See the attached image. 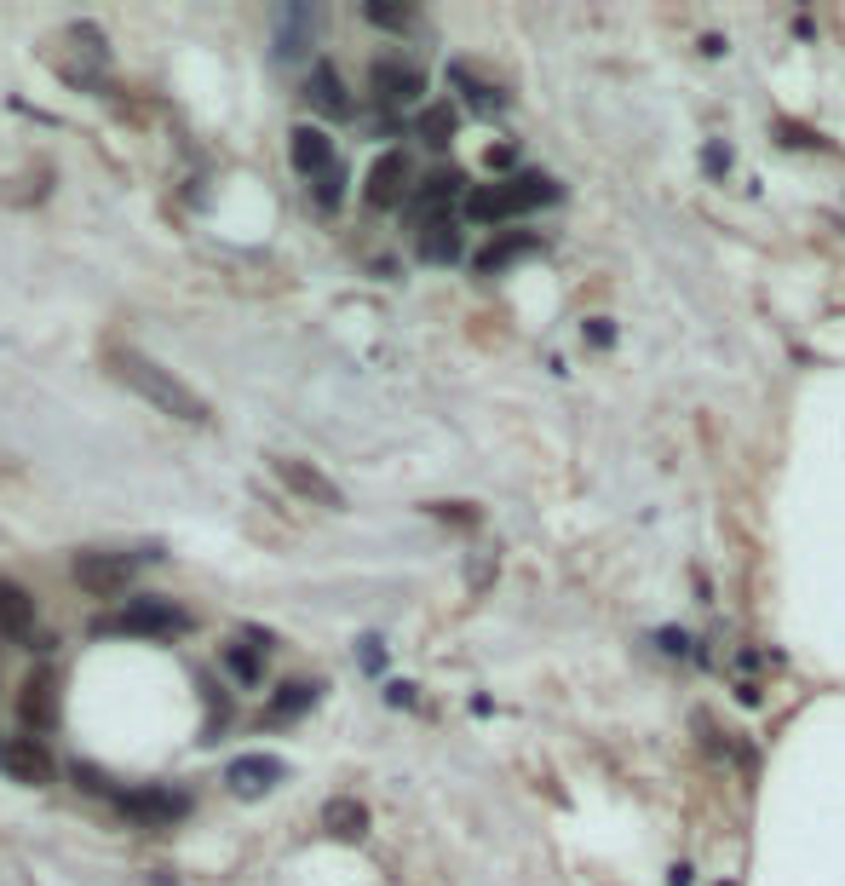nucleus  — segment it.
<instances>
[{"label":"nucleus","mask_w":845,"mask_h":886,"mask_svg":"<svg viewBox=\"0 0 845 886\" xmlns=\"http://www.w3.org/2000/svg\"><path fill=\"white\" fill-rule=\"evenodd\" d=\"M110 374L121 386H133L144 403H156L161 415L184 420V426H207V420H213V409H207V397L196 392V386H184L173 369H161L156 357H144V351H133V346L110 351Z\"/></svg>","instance_id":"obj_1"},{"label":"nucleus","mask_w":845,"mask_h":886,"mask_svg":"<svg viewBox=\"0 0 845 886\" xmlns=\"http://www.w3.org/2000/svg\"><path fill=\"white\" fill-rule=\"evenodd\" d=\"M564 190L552 185L547 173H512V179H495V185H472L466 190V219L478 225H495V219H518V213H535V208H552Z\"/></svg>","instance_id":"obj_2"},{"label":"nucleus","mask_w":845,"mask_h":886,"mask_svg":"<svg viewBox=\"0 0 845 886\" xmlns=\"http://www.w3.org/2000/svg\"><path fill=\"white\" fill-rule=\"evenodd\" d=\"M115 633H138V639H167V633H184L190 616H184L173 599H127V610L110 622Z\"/></svg>","instance_id":"obj_3"},{"label":"nucleus","mask_w":845,"mask_h":886,"mask_svg":"<svg viewBox=\"0 0 845 886\" xmlns=\"http://www.w3.org/2000/svg\"><path fill=\"white\" fill-rule=\"evenodd\" d=\"M138 553H81L75 559V582L98 593V599H110V593H127V582L138 576Z\"/></svg>","instance_id":"obj_4"},{"label":"nucleus","mask_w":845,"mask_h":886,"mask_svg":"<svg viewBox=\"0 0 845 886\" xmlns=\"http://www.w3.org/2000/svg\"><path fill=\"white\" fill-rule=\"evenodd\" d=\"M363 196H368V208H397V202H409L414 196V162L403 150H386L380 162L368 167Z\"/></svg>","instance_id":"obj_5"},{"label":"nucleus","mask_w":845,"mask_h":886,"mask_svg":"<svg viewBox=\"0 0 845 886\" xmlns=\"http://www.w3.org/2000/svg\"><path fill=\"white\" fill-rule=\"evenodd\" d=\"M271 472L288 484L294 495H305V501H317V507H345V495L334 478H322L317 467H305V461H294V455H271Z\"/></svg>","instance_id":"obj_6"},{"label":"nucleus","mask_w":845,"mask_h":886,"mask_svg":"<svg viewBox=\"0 0 845 886\" xmlns=\"http://www.w3.org/2000/svg\"><path fill=\"white\" fill-rule=\"evenodd\" d=\"M466 179H460L455 167H437V173H426V179H420V185H414V196H409V213H414V225H426V219H443V208H449V202H466Z\"/></svg>","instance_id":"obj_7"},{"label":"nucleus","mask_w":845,"mask_h":886,"mask_svg":"<svg viewBox=\"0 0 845 886\" xmlns=\"http://www.w3.org/2000/svg\"><path fill=\"white\" fill-rule=\"evenodd\" d=\"M368 87H374L380 104H414V98L426 93V75L414 70V64H403V58H380L368 70Z\"/></svg>","instance_id":"obj_8"},{"label":"nucleus","mask_w":845,"mask_h":886,"mask_svg":"<svg viewBox=\"0 0 845 886\" xmlns=\"http://www.w3.org/2000/svg\"><path fill=\"white\" fill-rule=\"evenodd\" d=\"M288 777V766L276 760V754H242V760H230V771H225V783L242 800H253V794H265V789H276Z\"/></svg>","instance_id":"obj_9"},{"label":"nucleus","mask_w":845,"mask_h":886,"mask_svg":"<svg viewBox=\"0 0 845 886\" xmlns=\"http://www.w3.org/2000/svg\"><path fill=\"white\" fill-rule=\"evenodd\" d=\"M121 812L138 817V823H173V817L190 812V794H179V789H133V794H121Z\"/></svg>","instance_id":"obj_10"},{"label":"nucleus","mask_w":845,"mask_h":886,"mask_svg":"<svg viewBox=\"0 0 845 886\" xmlns=\"http://www.w3.org/2000/svg\"><path fill=\"white\" fill-rule=\"evenodd\" d=\"M460 225L443 213V219H426V225H414V254L426 259V265H455L460 259Z\"/></svg>","instance_id":"obj_11"},{"label":"nucleus","mask_w":845,"mask_h":886,"mask_svg":"<svg viewBox=\"0 0 845 886\" xmlns=\"http://www.w3.org/2000/svg\"><path fill=\"white\" fill-rule=\"evenodd\" d=\"M288 156H294V167L305 179H322V173L334 167V139H328L322 127H294V133H288Z\"/></svg>","instance_id":"obj_12"},{"label":"nucleus","mask_w":845,"mask_h":886,"mask_svg":"<svg viewBox=\"0 0 845 886\" xmlns=\"http://www.w3.org/2000/svg\"><path fill=\"white\" fill-rule=\"evenodd\" d=\"M271 24H276V58H299V52L311 47L317 12H311V6H276Z\"/></svg>","instance_id":"obj_13"},{"label":"nucleus","mask_w":845,"mask_h":886,"mask_svg":"<svg viewBox=\"0 0 845 886\" xmlns=\"http://www.w3.org/2000/svg\"><path fill=\"white\" fill-rule=\"evenodd\" d=\"M305 98L317 104L322 116H351V93H345L340 70H334L328 58H317V64H311V81H305Z\"/></svg>","instance_id":"obj_14"},{"label":"nucleus","mask_w":845,"mask_h":886,"mask_svg":"<svg viewBox=\"0 0 845 886\" xmlns=\"http://www.w3.org/2000/svg\"><path fill=\"white\" fill-rule=\"evenodd\" d=\"M18 714H23L29 731H52V725H58V685H52V674H35L29 685H23Z\"/></svg>","instance_id":"obj_15"},{"label":"nucleus","mask_w":845,"mask_h":886,"mask_svg":"<svg viewBox=\"0 0 845 886\" xmlns=\"http://www.w3.org/2000/svg\"><path fill=\"white\" fill-rule=\"evenodd\" d=\"M6 771H12L18 783H52V754H46L35 737H18V743L6 748Z\"/></svg>","instance_id":"obj_16"},{"label":"nucleus","mask_w":845,"mask_h":886,"mask_svg":"<svg viewBox=\"0 0 845 886\" xmlns=\"http://www.w3.org/2000/svg\"><path fill=\"white\" fill-rule=\"evenodd\" d=\"M322 829H334L340 840H363L368 806H363V800H351V794H334V800L322 806Z\"/></svg>","instance_id":"obj_17"},{"label":"nucleus","mask_w":845,"mask_h":886,"mask_svg":"<svg viewBox=\"0 0 845 886\" xmlns=\"http://www.w3.org/2000/svg\"><path fill=\"white\" fill-rule=\"evenodd\" d=\"M29 628H35V599H29L18 582H0V633L23 639Z\"/></svg>","instance_id":"obj_18"},{"label":"nucleus","mask_w":845,"mask_h":886,"mask_svg":"<svg viewBox=\"0 0 845 886\" xmlns=\"http://www.w3.org/2000/svg\"><path fill=\"white\" fill-rule=\"evenodd\" d=\"M449 81H455L460 93H466V104H472V110H483V116H495V110H506V98L495 93L489 81H478V75L466 70V64H455V70H449Z\"/></svg>","instance_id":"obj_19"},{"label":"nucleus","mask_w":845,"mask_h":886,"mask_svg":"<svg viewBox=\"0 0 845 886\" xmlns=\"http://www.w3.org/2000/svg\"><path fill=\"white\" fill-rule=\"evenodd\" d=\"M529 248H541V236H501V242H489V248L478 254V271H501L506 259L529 254Z\"/></svg>","instance_id":"obj_20"},{"label":"nucleus","mask_w":845,"mask_h":886,"mask_svg":"<svg viewBox=\"0 0 845 886\" xmlns=\"http://www.w3.org/2000/svg\"><path fill=\"white\" fill-rule=\"evenodd\" d=\"M317 702V685H305V679H294V685H282L271 697V720H294V714H305Z\"/></svg>","instance_id":"obj_21"},{"label":"nucleus","mask_w":845,"mask_h":886,"mask_svg":"<svg viewBox=\"0 0 845 886\" xmlns=\"http://www.w3.org/2000/svg\"><path fill=\"white\" fill-rule=\"evenodd\" d=\"M420 139L437 144V150L455 139V104H432V110H420Z\"/></svg>","instance_id":"obj_22"},{"label":"nucleus","mask_w":845,"mask_h":886,"mask_svg":"<svg viewBox=\"0 0 845 886\" xmlns=\"http://www.w3.org/2000/svg\"><path fill=\"white\" fill-rule=\"evenodd\" d=\"M363 18H368V24H380V29H409V24H414L409 6H380V0H368Z\"/></svg>","instance_id":"obj_23"},{"label":"nucleus","mask_w":845,"mask_h":886,"mask_svg":"<svg viewBox=\"0 0 845 886\" xmlns=\"http://www.w3.org/2000/svg\"><path fill=\"white\" fill-rule=\"evenodd\" d=\"M311 185H317V208H340V196H345V167L334 162L322 179H311Z\"/></svg>","instance_id":"obj_24"},{"label":"nucleus","mask_w":845,"mask_h":886,"mask_svg":"<svg viewBox=\"0 0 845 886\" xmlns=\"http://www.w3.org/2000/svg\"><path fill=\"white\" fill-rule=\"evenodd\" d=\"M225 668L236 679H242V685H253V679H259V651H242V645H230L225 651Z\"/></svg>","instance_id":"obj_25"},{"label":"nucleus","mask_w":845,"mask_h":886,"mask_svg":"<svg viewBox=\"0 0 845 886\" xmlns=\"http://www.w3.org/2000/svg\"><path fill=\"white\" fill-rule=\"evenodd\" d=\"M363 668H368V674H380V668H386V645H380L374 633L363 639Z\"/></svg>","instance_id":"obj_26"},{"label":"nucleus","mask_w":845,"mask_h":886,"mask_svg":"<svg viewBox=\"0 0 845 886\" xmlns=\"http://www.w3.org/2000/svg\"><path fill=\"white\" fill-rule=\"evenodd\" d=\"M587 340H593V346H610V340H616V328L604 323V317H593V323H587Z\"/></svg>","instance_id":"obj_27"},{"label":"nucleus","mask_w":845,"mask_h":886,"mask_svg":"<svg viewBox=\"0 0 845 886\" xmlns=\"http://www.w3.org/2000/svg\"><path fill=\"white\" fill-rule=\"evenodd\" d=\"M386 697H391V702H397V708H414V685H391Z\"/></svg>","instance_id":"obj_28"},{"label":"nucleus","mask_w":845,"mask_h":886,"mask_svg":"<svg viewBox=\"0 0 845 886\" xmlns=\"http://www.w3.org/2000/svg\"><path fill=\"white\" fill-rule=\"evenodd\" d=\"M0 760H6V754H0Z\"/></svg>","instance_id":"obj_29"}]
</instances>
